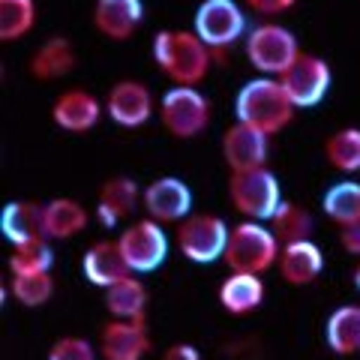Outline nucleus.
I'll return each instance as SVG.
<instances>
[{"label": "nucleus", "mask_w": 360, "mask_h": 360, "mask_svg": "<svg viewBox=\"0 0 360 360\" xmlns=\"http://www.w3.org/2000/svg\"><path fill=\"white\" fill-rule=\"evenodd\" d=\"M27 70L33 78L39 82H54V78H63L75 70V49L66 37H51L45 39L37 51L30 54Z\"/></svg>", "instance_id": "412c9836"}, {"label": "nucleus", "mask_w": 360, "mask_h": 360, "mask_svg": "<svg viewBox=\"0 0 360 360\" xmlns=\"http://www.w3.org/2000/svg\"><path fill=\"white\" fill-rule=\"evenodd\" d=\"M340 243H342L345 252H352V255L360 258V217L340 225Z\"/></svg>", "instance_id": "473e14b6"}, {"label": "nucleus", "mask_w": 360, "mask_h": 360, "mask_svg": "<svg viewBox=\"0 0 360 360\" xmlns=\"http://www.w3.org/2000/svg\"><path fill=\"white\" fill-rule=\"evenodd\" d=\"M84 276L87 283H94L96 288H111L120 279L132 276V270L127 264V258H123L117 240H96L90 250L84 252Z\"/></svg>", "instance_id": "a211bd4d"}, {"label": "nucleus", "mask_w": 360, "mask_h": 360, "mask_svg": "<svg viewBox=\"0 0 360 360\" xmlns=\"http://www.w3.org/2000/svg\"><path fill=\"white\" fill-rule=\"evenodd\" d=\"M312 213L307 207L295 205V201H283L279 210L274 213V219H270V231L276 234L279 243H297V240H309L312 238Z\"/></svg>", "instance_id": "a878e982"}, {"label": "nucleus", "mask_w": 360, "mask_h": 360, "mask_svg": "<svg viewBox=\"0 0 360 360\" xmlns=\"http://www.w3.org/2000/svg\"><path fill=\"white\" fill-rule=\"evenodd\" d=\"M279 252H283V243L276 240L270 225L246 219V222L231 225L222 262L231 267V274H255L258 276L279 262Z\"/></svg>", "instance_id": "7ed1b4c3"}, {"label": "nucleus", "mask_w": 360, "mask_h": 360, "mask_svg": "<svg viewBox=\"0 0 360 360\" xmlns=\"http://www.w3.org/2000/svg\"><path fill=\"white\" fill-rule=\"evenodd\" d=\"M51 264H54V252H51L49 238L18 243V246H13V255H9V270H13V276L51 274Z\"/></svg>", "instance_id": "c85d7f7f"}, {"label": "nucleus", "mask_w": 360, "mask_h": 360, "mask_svg": "<svg viewBox=\"0 0 360 360\" xmlns=\"http://www.w3.org/2000/svg\"><path fill=\"white\" fill-rule=\"evenodd\" d=\"M195 33L210 51H222L246 33V15L234 0H205L195 9Z\"/></svg>", "instance_id": "1a4fd4ad"}, {"label": "nucleus", "mask_w": 360, "mask_h": 360, "mask_svg": "<svg viewBox=\"0 0 360 360\" xmlns=\"http://www.w3.org/2000/svg\"><path fill=\"white\" fill-rule=\"evenodd\" d=\"M330 66L328 60H321L319 54H307L300 51L297 60L288 66V70L279 75V82H283L285 94L291 96V103L297 108H312L319 105L324 96H328L330 90Z\"/></svg>", "instance_id": "9d476101"}, {"label": "nucleus", "mask_w": 360, "mask_h": 360, "mask_svg": "<svg viewBox=\"0 0 360 360\" xmlns=\"http://www.w3.org/2000/svg\"><path fill=\"white\" fill-rule=\"evenodd\" d=\"M229 198L240 217L252 222H270L283 205V189L270 168H252V172H234L229 180Z\"/></svg>", "instance_id": "20e7f679"}, {"label": "nucleus", "mask_w": 360, "mask_h": 360, "mask_svg": "<svg viewBox=\"0 0 360 360\" xmlns=\"http://www.w3.org/2000/svg\"><path fill=\"white\" fill-rule=\"evenodd\" d=\"M295 111H297V105L291 103L283 82H279V78H270V75L246 82L238 90V96H234V115H238V123L262 129L264 135L283 132L291 123V117H295Z\"/></svg>", "instance_id": "f03ea898"}, {"label": "nucleus", "mask_w": 360, "mask_h": 360, "mask_svg": "<svg viewBox=\"0 0 360 360\" xmlns=\"http://www.w3.org/2000/svg\"><path fill=\"white\" fill-rule=\"evenodd\" d=\"M160 120L174 139H195L210 123V99L198 87H172L160 99Z\"/></svg>", "instance_id": "423d86ee"}, {"label": "nucleus", "mask_w": 360, "mask_h": 360, "mask_svg": "<svg viewBox=\"0 0 360 360\" xmlns=\"http://www.w3.org/2000/svg\"><path fill=\"white\" fill-rule=\"evenodd\" d=\"M105 309L123 321H141L144 309H148V288H144L141 279L127 276L115 283L111 288H105Z\"/></svg>", "instance_id": "393cba45"}, {"label": "nucleus", "mask_w": 360, "mask_h": 360, "mask_svg": "<svg viewBox=\"0 0 360 360\" xmlns=\"http://www.w3.org/2000/svg\"><path fill=\"white\" fill-rule=\"evenodd\" d=\"M279 276L288 285H309L321 276L324 270V252L315 246L312 240H297V243H285L279 252Z\"/></svg>", "instance_id": "6ab92c4d"}, {"label": "nucleus", "mask_w": 360, "mask_h": 360, "mask_svg": "<svg viewBox=\"0 0 360 360\" xmlns=\"http://www.w3.org/2000/svg\"><path fill=\"white\" fill-rule=\"evenodd\" d=\"M300 45L297 37L283 25H258L246 33V58L258 72H264L270 78H279L291 63L297 60Z\"/></svg>", "instance_id": "39448f33"}, {"label": "nucleus", "mask_w": 360, "mask_h": 360, "mask_svg": "<svg viewBox=\"0 0 360 360\" xmlns=\"http://www.w3.org/2000/svg\"><path fill=\"white\" fill-rule=\"evenodd\" d=\"M229 234L231 229L225 225L222 217L217 213H193L180 222L177 229V246L184 258L195 264H213L225 255V246H229Z\"/></svg>", "instance_id": "0eeeda50"}, {"label": "nucleus", "mask_w": 360, "mask_h": 360, "mask_svg": "<svg viewBox=\"0 0 360 360\" xmlns=\"http://www.w3.org/2000/svg\"><path fill=\"white\" fill-rule=\"evenodd\" d=\"M103 117V105L94 94H87L82 87L63 90L51 105V120L66 132H90Z\"/></svg>", "instance_id": "2eb2a0df"}, {"label": "nucleus", "mask_w": 360, "mask_h": 360, "mask_svg": "<svg viewBox=\"0 0 360 360\" xmlns=\"http://www.w3.org/2000/svg\"><path fill=\"white\" fill-rule=\"evenodd\" d=\"M87 210L75 198H54L45 205V238L51 240H70L87 229Z\"/></svg>", "instance_id": "5701e85b"}, {"label": "nucleus", "mask_w": 360, "mask_h": 360, "mask_svg": "<svg viewBox=\"0 0 360 360\" xmlns=\"http://www.w3.org/2000/svg\"><path fill=\"white\" fill-rule=\"evenodd\" d=\"M324 213H328V219H333L336 225H345L360 217V184L357 180H340V184H333L324 189Z\"/></svg>", "instance_id": "cd10ccee"}, {"label": "nucleus", "mask_w": 360, "mask_h": 360, "mask_svg": "<svg viewBox=\"0 0 360 360\" xmlns=\"http://www.w3.org/2000/svg\"><path fill=\"white\" fill-rule=\"evenodd\" d=\"M153 60L174 87H195L210 72L213 51L195 30H160L153 39Z\"/></svg>", "instance_id": "f257e3e1"}, {"label": "nucleus", "mask_w": 360, "mask_h": 360, "mask_svg": "<svg viewBox=\"0 0 360 360\" xmlns=\"http://www.w3.org/2000/svg\"><path fill=\"white\" fill-rule=\"evenodd\" d=\"M45 360H96V352L82 336H60V340L49 348V357Z\"/></svg>", "instance_id": "2f4dec72"}, {"label": "nucleus", "mask_w": 360, "mask_h": 360, "mask_svg": "<svg viewBox=\"0 0 360 360\" xmlns=\"http://www.w3.org/2000/svg\"><path fill=\"white\" fill-rule=\"evenodd\" d=\"M262 300H264V283L255 274H231L219 285V303L231 315L252 312L262 307Z\"/></svg>", "instance_id": "b1692460"}, {"label": "nucleus", "mask_w": 360, "mask_h": 360, "mask_svg": "<svg viewBox=\"0 0 360 360\" xmlns=\"http://www.w3.org/2000/svg\"><path fill=\"white\" fill-rule=\"evenodd\" d=\"M267 139L262 129L246 127V123H234V127L222 135V156L225 165L234 172H252V168L267 165Z\"/></svg>", "instance_id": "ddd939ff"}, {"label": "nucleus", "mask_w": 360, "mask_h": 360, "mask_svg": "<svg viewBox=\"0 0 360 360\" xmlns=\"http://www.w3.org/2000/svg\"><path fill=\"white\" fill-rule=\"evenodd\" d=\"M144 21L141 0H96L94 27L115 42H127Z\"/></svg>", "instance_id": "dca6fc26"}, {"label": "nucleus", "mask_w": 360, "mask_h": 360, "mask_svg": "<svg viewBox=\"0 0 360 360\" xmlns=\"http://www.w3.org/2000/svg\"><path fill=\"white\" fill-rule=\"evenodd\" d=\"M150 352V333L141 321H123L115 319L103 328L99 336V354L105 360H144Z\"/></svg>", "instance_id": "4468645a"}, {"label": "nucleus", "mask_w": 360, "mask_h": 360, "mask_svg": "<svg viewBox=\"0 0 360 360\" xmlns=\"http://www.w3.org/2000/svg\"><path fill=\"white\" fill-rule=\"evenodd\" d=\"M162 360H201V354H198V348H195V345H189V342H177V345L168 348Z\"/></svg>", "instance_id": "f704fd0d"}, {"label": "nucleus", "mask_w": 360, "mask_h": 360, "mask_svg": "<svg viewBox=\"0 0 360 360\" xmlns=\"http://www.w3.org/2000/svg\"><path fill=\"white\" fill-rule=\"evenodd\" d=\"M354 288H357V291H360V264H357V267H354Z\"/></svg>", "instance_id": "c9c22d12"}, {"label": "nucleus", "mask_w": 360, "mask_h": 360, "mask_svg": "<svg viewBox=\"0 0 360 360\" xmlns=\"http://www.w3.org/2000/svg\"><path fill=\"white\" fill-rule=\"evenodd\" d=\"M0 234L13 246L45 238V205H37V201H9L0 210Z\"/></svg>", "instance_id": "f3484780"}, {"label": "nucleus", "mask_w": 360, "mask_h": 360, "mask_svg": "<svg viewBox=\"0 0 360 360\" xmlns=\"http://www.w3.org/2000/svg\"><path fill=\"white\" fill-rule=\"evenodd\" d=\"M37 25V4L33 0H0V39L15 42L27 37Z\"/></svg>", "instance_id": "c756f323"}, {"label": "nucleus", "mask_w": 360, "mask_h": 360, "mask_svg": "<svg viewBox=\"0 0 360 360\" xmlns=\"http://www.w3.org/2000/svg\"><path fill=\"white\" fill-rule=\"evenodd\" d=\"M324 156H328L330 168H336V172L357 174L360 172V129L357 127L336 129L324 141Z\"/></svg>", "instance_id": "bb28decb"}, {"label": "nucleus", "mask_w": 360, "mask_h": 360, "mask_svg": "<svg viewBox=\"0 0 360 360\" xmlns=\"http://www.w3.org/2000/svg\"><path fill=\"white\" fill-rule=\"evenodd\" d=\"M324 340H328L330 352L340 357L360 352V303H345L330 312L328 324H324Z\"/></svg>", "instance_id": "4be33fe9"}, {"label": "nucleus", "mask_w": 360, "mask_h": 360, "mask_svg": "<svg viewBox=\"0 0 360 360\" xmlns=\"http://www.w3.org/2000/svg\"><path fill=\"white\" fill-rule=\"evenodd\" d=\"M54 295V279L51 274H27V276H13V297L21 307H45Z\"/></svg>", "instance_id": "7c9ffc66"}, {"label": "nucleus", "mask_w": 360, "mask_h": 360, "mask_svg": "<svg viewBox=\"0 0 360 360\" xmlns=\"http://www.w3.org/2000/svg\"><path fill=\"white\" fill-rule=\"evenodd\" d=\"M117 246L132 274H153L168 258V238L162 231V222L150 217L127 225L117 238Z\"/></svg>", "instance_id": "6e6552de"}, {"label": "nucleus", "mask_w": 360, "mask_h": 360, "mask_svg": "<svg viewBox=\"0 0 360 360\" xmlns=\"http://www.w3.org/2000/svg\"><path fill=\"white\" fill-rule=\"evenodd\" d=\"M141 207L156 222H184L193 210V189L180 177H156L144 186Z\"/></svg>", "instance_id": "9b49d317"}, {"label": "nucleus", "mask_w": 360, "mask_h": 360, "mask_svg": "<svg viewBox=\"0 0 360 360\" xmlns=\"http://www.w3.org/2000/svg\"><path fill=\"white\" fill-rule=\"evenodd\" d=\"M139 186L132 177H111L99 186V198H96V217L103 225L115 229L117 222H123L129 213L139 207Z\"/></svg>", "instance_id": "aec40b11"}, {"label": "nucleus", "mask_w": 360, "mask_h": 360, "mask_svg": "<svg viewBox=\"0 0 360 360\" xmlns=\"http://www.w3.org/2000/svg\"><path fill=\"white\" fill-rule=\"evenodd\" d=\"M243 4L258 15H279V13H288L297 0H243Z\"/></svg>", "instance_id": "72a5a7b5"}, {"label": "nucleus", "mask_w": 360, "mask_h": 360, "mask_svg": "<svg viewBox=\"0 0 360 360\" xmlns=\"http://www.w3.org/2000/svg\"><path fill=\"white\" fill-rule=\"evenodd\" d=\"M105 111L108 117L117 123V127L127 129H139L153 117V94L144 82H135V78H123L115 87L108 90L105 99Z\"/></svg>", "instance_id": "f8f14e48"}]
</instances>
